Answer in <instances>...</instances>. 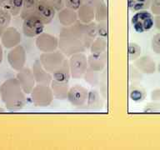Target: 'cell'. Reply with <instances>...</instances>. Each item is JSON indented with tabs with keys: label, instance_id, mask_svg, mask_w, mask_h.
Masks as SVG:
<instances>
[{
	"label": "cell",
	"instance_id": "ba28073f",
	"mask_svg": "<svg viewBox=\"0 0 160 150\" xmlns=\"http://www.w3.org/2000/svg\"><path fill=\"white\" fill-rule=\"evenodd\" d=\"M35 45L40 52H53L58 48V38L43 32L36 37Z\"/></svg>",
	"mask_w": 160,
	"mask_h": 150
},
{
	"label": "cell",
	"instance_id": "5bb4252c",
	"mask_svg": "<svg viewBox=\"0 0 160 150\" xmlns=\"http://www.w3.org/2000/svg\"><path fill=\"white\" fill-rule=\"evenodd\" d=\"M133 66L140 72L144 74H152L156 71V63L150 56H142L133 61Z\"/></svg>",
	"mask_w": 160,
	"mask_h": 150
},
{
	"label": "cell",
	"instance_id": "8d00e7d4",
	"mask_svg": "<svg viewBox=\"0 0 160 150\" xmlns=\"http://www.w3.org/2000/svg\"><path fill=\"white\" fill-rule=\"evenodd\" d=\"M154 26L158 30H159L160 31V15H155Z\"/></svg>",
	"mask_w": 160,
	"mask_h": 150
},
{
	"label": "cell",
	"instance_id": "7c38bea8",
	"mask_svg": "<svg viewBox=\"0 0 160 150\" xmlns=\"http://www.w3.org/2000/svg\"><path fill=\"white\" fill-rule=\"evenodd\" d=\"M56 12L57 10L48 0H40L36 10V15L47 25L52 22Z\"/></svg>",
	"mask_w": 160,
	"mask_h": 150
},
{
	"label": "cell",
	"instance_id": "d590c367",
	"mask_svg": "<svg viewBox=\"0 0 160 150\" xmlns=\"http://www.w3.org/2000/svg\"><path fill=\"white\" fill-rule=\"evenodd\" d=\"M58 12L65 7L64 0H48Z\"/></svg>",
	"mask_w": 160,
	"mask_h": 150
},
{
	"label": "cell",
	"instance_id": "7402d4cb",
	"mask_svg": "<svg viewBox=\"0 0 160 150\" xmlns=\"http://www.w3.org/2000/svg\"><path fill=\"white\" fill-rule=\"evenodd\" d=\"M24 0H6L3 7L12 14V17L20 15Z\"/></svg>",
	"mask_w": 160,
	"mask_h": 150
},
{
	"label": "cell",
	"instance_id": "484cf974",
	"mask_svg": "<svg viewBox=\"0 0 160 150\" xmlns=\"http://www.w3.org/2000/svg\"><path fill=\"white\" fill-rule=\"evenodd\" d=\"M100 77L101 76L99 74V72H97L88 67L83 76V78L91 86H97L99 84Z\"/></svg>",
	"mask_w": 160,
	"mask_h": 150
},
{
	"label": "cell",
	"instance_id": "d6a6232c",
	"mask_svg": "<svg viewBox=\"0 0 160 150\" xmlns=\"http://www.w3.org/2000/svg\"><path fill=\"white\" fill-rule=\"evenodd\" d=\"M152 49L157 54H160V32L155 34L152 38Z\"/></svg>",
	"mask_w": 160,
	"mask_h": 150
},
{
	"label": "cell",
	"instance_id": "e0dca14e",
	"mask_svg": "<svg viewBox=\"0 0 160 150\" xmlns=\"http://www.w3.org/2000/svg\"><path fill=\"white\" fill-rule=\"evenodd\" d=\"M107 52L100 54L91 53L88 57V67L97 72L103 71L107 64Z\"/></svg>",
	"mask_w": 160,
	"mask_h": 150
},
{
	"label": "cell",
	"instance_id": "5b68a950",
	"mask_svg": "<svg viewBox=\"0 0 160 150\" xmlns=\"http://www.w3.org/2000/svg\"><path fill=\"white\" fill-rule=\"evenodd\" d=\"M131 22L136 32H148L154 25V18L152 13L148 12L147 10H142L138 11L132 16Z\"/></svg>",
	"mask_w": 160,
	"mask_h": 150
},
{
	"label": "cell",
	"instance_id": "d6986e66",
	"mask_svg": "<svg viewBox=\"0 0 160 150\" xmlns=\"http://www.w3.org/2000/svg\"><path fill=\"white\" fill-rule=\"evenodd\" d=\"M50 87L52 88L54 98L58 100L67 99L68 93L70 88L68 82H58V81L53 79L50 84Z\"/></svg>",
	"mask_w": 160,
	"mask_h": 150
},
{
	"label": "cell",
	"instance_id": "ffe728a7",
	"mask_svg": "<svg viewBox=\"0 0 160 150\" xmlns=\"http://www.w3.org/2000/svg\"><path fill=\"white\" fill-rule=\"evenodd\" d=\"M53 79L58 82H69L71 77V72H70V66L68 60L66 58L62 64L58 68L55 72L52 73Z\"/></svg>",
	"mask_w": 160,
	"mask_h": 150
},
{
	"label": "cell",
	"instance_id": "8992f818",
	"mask_svg": "<svg viewBox=\"0 0 160 150\" xmlns=\"http://www.w3.org/2000/svg\"><path fill=\"white\" fill-rule=\"evenodd\" d=\"M45 24L36 14L31 15L22 20V31L27 38H36L43 32Z\"/></svg>",
	"mask_w": 160,
	"mask_h": 150
},
{
	"label": "cell",
	"instance_id": "3957f363",
	"mask_svg": "<svg viewBox=\"0 0 160 150\" xmlns=\"http://www.w3.org/2000/svg\"><path fill=\"white\" fill-rule=\"evenodd\" d=\"M71 77L73 79H79L84 76L88 68V57L83 52H78L72 55L69 60Z\"/></svg>",
	"mask_w": 160,
	"mask_h": 150
},
{
	"label": "cell",
	"instance_id": "44dd1931",
	"mask_svg": "<svg viewBox=\"0 0 160 150\" xmlns=\"http://www.w3.org/2000/svg\"><path fill=\"white\" fill-rule=\"evenodd\" d=\"M40 0H24L20 17L22 20L31 15L36 14V10Z\"/></svg>",
	"mask_w": 160,
	"mask_h": 150
},
{
	"label": "cell",
	"instance_id": "4fadbf2b",
	"mask_svg": "<svg viewBox=\"0 0 160 150\" xmlns=\"http://www.w3.org/2000/svg\"><path fill=\"white\" fill-rule=\"evenodd\" d=\"M32 71L37 84L50 85L53 80L52 73L48 72L47 70L42 67L39 59L34 61L33 64H32Z\"/></svg>",
	"mask_w": 160,
	"mask_h": 150
},
{
	"label": "cell",
	"instance_id": "f1b7e54d",
	"mask_svg": "<svg viewBox=\"0 0 160 150\" xmlns=\"http://www.w3.org/2000/svg\"><path fill=\"white\" fill-rule=\"evenodd\" d=\"M145 97H146V92L144 89H142L141 88H134L130 92V98L135 102H141L142 100H144Z\"/></svg>",
	"mask_w": 160,
	"mask_h": 150
},
{
	"label": "cell",
	"instance_id": "603a6c76",
	"mask_svg": "<svg viewBox=\"0 0 160 150\" xmlns=\"http://www.w3.org/2000/svg\"><path fill=\"white\" fill-rule=\"evenodd\" d=\"M108 47L107 39L103 38L97 37L93 40L92 44L90 46V52L91 53H95V54H100L106 52Z\"/></svg>",
	"mask_w": 160,
	"mask_h": 150
},
{
	"label": "cell",
	"instance_id": "1f68e13d",
	"mask_svg": "<svg viewBox=\"0 0 160 150\" xmlns=\"http://www.w3.org/2000/svg\"><path fill=\"white\" fill-rule=\"evenodd\" d=\"M84 2V0H64L65 7L69 8L77 11L80 6Z\"/></svg>",
	"mask_w": 160,
	"mask_h": 150
},
{
	"label": "cell",
	"instance_id": "6da1fadb",
	"mask_svg": "<svg viewBox=\"0 0 160 150\" xmlns=\"http://www.w3.org/2000/svg\"><path fill=\"white\" fill-rule=\"evenodd\" d=\"M16 78H10L0 85V98L9 111H18L26 105V96Z\"/></svg>",
	"mask_w": 160,
	"mask_h": 150
},
{
	"label": "cell",
	"instance_id": "74e56055",
	"mask_svg": "<svg viewBox=\"0 0 160 150\" xmlns=\"http://www.w3.org/2000/svg\"><path fill=\"white\" fill-rule=\"evenodd\" d=\"M2 59H3V49L2 44H0V64L2 62Z\"/></svg>",
	"mask_w": 160,
	"mask_h": 150
},
{
	"label": "cell",
	"instance_id": "f35d334b",
	"mask_svg": "<svg viewBox=\"0 0 160 150\" xmlns=\"http://www.w3.org/2000/svg\"><path fill=\"white\" fill-rule=\"evenodd\" d=\"M5 2H6V0H0V8L3 7Z\"/></svg>",
	"mask_w": 160,
	"mask_h": 150
},
{
	"label": "cell",
	"instance_id": "4dcf8cb0",
	"mask_svg": "<svg viewBox=\"0 0 160 150\" xmlns=\"http://www.w3.org/2000/svg\"><path fill=\"white\" fill-rule=\"evenodd\" d=\"M100 94L102 98L106 99L108 97V86H107V79L106 78H103V74L100 77Z\"/></svg>",
	"mask_w": 160,
	"mask_h": 150
},
{
	"label": "cell",
	"instance_id": "e575fe53",
	"mask_svg": "<svg viewBox=\"0 0 160 150\" xmlns=\"http://www.w3.org/2000/svg\"><path fill=\"white\" fill-rule=\"evenodd\" d=\"M151 99L153 102L160 106V88H156L151 92Z\"/></svg>",
	"mask_w": 160,
	"mask_h": 150
},
{
	"label": "cell",
	"instance_id": "7a4b0ae2",
	"mask_svg": "<svg viewBox=\"0 0 160 150\" xmlns=\"http://www.w3.org/2000/svg\"><path fill=\"white\" fill-rule=\"evenodd\" d=\"M30 95L32 103L36 107H48L54 99V96L50 85H35Z\"/></svg>",
	"mask_w": 160,
	"mask_h": 150
},
{
	"label": "cell",
	"instance_id": "ac0fdd59",
	"mask_svg": "<svg viewBox=\"0 0 160 150\" xmlns=\"http://www.w3.org/2000/svg\"><path fill=\"white\" fill-rule=\"evenodd\" d=\"M78 18L83 23H89L95 19V12L92 5L87 2L82 3L77 10Z\"/></svg>",
	"mask_w": 160,
	"mask_h": 150
},
{
	"label": "cell",
	"instance_id": "9a60e30c",
	"mask_svg": "<svg viewBox=\"0 0 160 150\" xmlns=\"http://www.w3.org/2000/svg\"><path fill=\"white\" fill-rule=\"evenodd\" d=\"M58 18L59 22L62 25V27L71 26L78 20L76 10L67 7H64L60 11H58Z\"/></svg>",
	"mask_w": 160,
	"mask_h": 150
},
{
	"label": "cell",
	"instance_id": "ab89813d",
	"mask_svg": "<svg viewBox=\"0 0 160 150\" xmlns=\"http://www.w3.org/2000/svg\"><path fill=\"white\" fill-rule=\"evenodd\" d=\"M158 72H159V73H160V63L158 64Z\"/></svg>",
	"mask_w": 160,
	"mask_h": 150
},
{
	"label": "cell",
	"instance_id": "30bf717a",
	"mask_svg": "<svg viewBox=\"0 0 160 150\" xmlns=\"http://www.w3.org/2000/svg\"><path fill=\"white\" fill-rule=\"evenodd\" d=\"M0 41L2 47L7 49H11L20 44L22 41V35L16 28L9 26L0 36Z\"/></svg>",
	"mask_w": 160,
	"mask_h": 150
},
{
	"label": "cell",
	"instance_id": "83f0119b",
	"mask_svg": "<svg viewBox=\"0 0 160 150\" xmlns=\"http://www.w3.org/2000/svg\"><path fill=\"white\" fill-rule=\"evenodd\" d=\"M141 48L136 42H130L128 44V57L132 61H135L140 57Z\"/></svg>",
	"mask_w": 160,
	"mask_h": 150
},
{
	"label": "cell",
	"instance_id": "2e32d148",
	"mask_svg": "<svg viewBox=\"0 0 160 150\" xmlns=\"http://www.w3.org/2000/svg\"><path fill=\"white\" fill-rule=\"evenodd\" d=\"M84 2L92 5L95 12V20L98 22L108 20V6L104 0H84Z\"/></svg>",
	"mask_w": 160,
	"mask_h": 150
},
{
	"label": "cell",
	"instance_id": "836d02e7",
	"mask_svg": "<svg viewBox=\"0 0 160 150\" xmlns=\"http://www.w3.org/2000/svg\"><path fill=\"white\" fill-rule=\"evenodd\" d=\"M150 10L152 14L160 15V0H151Z\"/></svg>",
	"mask_w": 160,
	"mask_h": 150
},
{
	"label": "cell",
	"instance_id": "d4e9b609",
	"mask_svg": "<svg viewBox=\"0 0 160 150\" xmlns=\"http://www.w3.org/2000/svg\"><path fill=\"white\" fill-rule=\"evenodd\" d=\"M12 17V14L4 8H0V36L10 26Z\"/></svg>",
	"mask_w": 160,
	"mask_h": 150
},
{
	"label": "cell",
	"instance_id": "9c48e42d",
	"mask_svg": "<svg viewBox=\"0 0 160 150\" xmlns=\"http://www.w3.org/2000/svg\"><path fill=\"white\" fill-rule=\"evenodd\" d=\"M88 92L83 86L75 84L69 88L67 99L74 107H82L87 102Z\"/></svg>",
	"mask_w": 160,
	"mask_h": 150
},
{
	"label": "cell",
	"instance_id": "f546056e",
	"mask_svg": "<svg viewBox=\"0 0 160 150\" xmlns=\"http://www.w3.org/2000/svg\"><path fill=\"white\" fill-rule=\"evenodd\" d=\"M97 31L98 37L103 38L105 39H107L108 35V26L107 20L98 22Z\"/></svg>",
	"mask_w": 160,
	"mask_h": 150
},
{
	"label": "cell",
	"instance_id": "4316f807",
	"mask_svg": "<svg viewBox=\"0 0 160 150\" xmlns=\"http://www.w3.org/2000/svg\"><path fill=\"white\" fill-rule=\"evenodd\" d=\"M151 0H129L128 5L132 11L138 12L142 10H147L150 8Z\"/></svg>",
	"mask_w": 160,
	"mask_h": 150
},
{
	"label": "cell",
	"instance_id": "cb8c5ba5",
	"mask_svg": "<svg viewBox=\"0 0 160 150\" xmlns=\"http://www.w3.org/2000/svg\"><path fill=\"white\" fill-rule=\"evenodd\" d=\"M88 107L91 109H98L102 107V98L96 90H92L88 92Z\"/></svg>",
	"mask_w": 160,
	"mask_h": 150
},
{
	"label": "cell",
	"instance_id": "277c9868",
	"mask_svg": "<svg viewBox=\"0 0 160 150\" xmlns=\"http://www.w3.org/2000/svg\"><path fill=\"white\" fill-rule=\"evenodd\" d=\"M65 59V55L58 50L50 52H42L39 57L42 67L50 73L55 72L62 64Z\"/></svg>",
	"mask_w": 160,
	"mask_h": 150
},
{
	"label": "cell",
	"instance_id": "8fae6325",
	"mask_svg": "<svg viewBox=\"0 0 160 150\" xmlns=\"http://www.w3.org/2000/svg\"><path fill=\"white\" fill-rule=\"evenodd\" d=\"M16 78L19 82L20 86L22 87L23 92L26 94H30L36 85V81L32 69H30L29 68L24 67L17 72Z\"/></svg>",
	"mask_w": 160,
	"mask_h": 150
},
{
	"label": "cell",
	"instance_id": "52a82bcc",
	"mask_svg": "<svg viewBox=\"0 0 160 150\" xmlns=\"http://www.w3.org/2000/svg\"><path fill=\"white\" fill-rule=\"evenodd\" d=\"M7 60L10 67L16 72L23 68L27 61V52L25 48L19 44L11 48L8 52Z\"/></svg>",
	"mask_w": 160,
	"mask_h": 150
}]
</instances>
